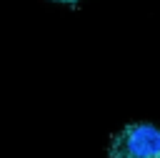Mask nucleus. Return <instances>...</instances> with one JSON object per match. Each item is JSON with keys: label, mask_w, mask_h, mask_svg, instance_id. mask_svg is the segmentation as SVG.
Listing matches in <instances>:
<instances>
[{"label": "nucleus", "mask_w": 160, "mask_h": 158, "mask_svg": "<svg viewBox=\"0 0 160 158\" xmlns=\"http://www.w3.org/2000/svg\"><path fill=\"white\" fill-rule=\"evenodd\" d=\"M110 158H160V125L155 123H128L112 138L108 148Z\"/></svg>", "instance_id": "f257e3e1"}, {"label": "nucleus", "mask_w": 160, "mask_h": 158, "mask_svg": "<svg viewBox=\"0 0 160 158\" xmlns=\"http://www.w3.org/2000/svg\"><path fill=\"white\" fill-rule=\"evenodd\" d=\"M52 3H65V5H72V8H75L80 0H52Z\"/></svg>", "instance_id": "f03ea898"}]
</instances>
